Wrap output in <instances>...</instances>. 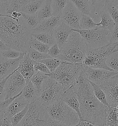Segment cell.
Wrapping results in <instances>:
<instances>
[{
    "label": "cell",
    "mask_w": 118,
    "mask_h": 126,
    "mask_svg": "<svg viewBox=\"0 0 118 126\" xmlns=\"http://www.w3.org/2000/svg\"><path fill=\"white\" fill-rule=\"evenodd\" d=\"M73 88L78 98L82 121H88L97 126H104L108 108L96 98L85 67Z\"/></svg>",
    "instance_id": "6da1fadb"
},
{
    "label": "cell",
    "mask_w": 118,
    "mask_h": 126,
    "mask_svg": "<svg viewBox=\"0 0 118 126\" xmlns=\"http://www.w3.org/2000/svg\"><path fill=\"white\" fill-rule=\"evenodd\" d=\"M32 35L22 17L17 21L11 15L0 16V39L8 48L26 53Z\"/></svg>",
    "instance_id": "7a4b0ae2"
},
{
    "label": "cell",
    "mask_w": 118,
    "mask_h": 126,
    "mask_svg": "<svg viewBox=\"0 0 118 126\" xmlns=\"http://www.w3.org/2000/svg\"><path fill=\"white\" fill-rule=\"evenodd\" d=\"M88 50L84 40L77 32L73 31L57 59L72 63H82Z\"/></svg>",
    "instance_id": "3957f363"
},
{
    "label": "cell",
    "mask_w": 118,
    "mask_h": 126,
    "mask_svg": "<svg viewBox=\"0 0 118 126\" xmlns=\"http://www.w3.org/2000/svg\"><path fill=\"white\" fill-rule=\"evenodd\" d=\"M84 68L82 63L62 62L55 71L46 75L58 82L62 86L65 92L73 87Z\"/></svg>",
    "instance_id": "277c9868"
},
{
    "label": "cell",
    "mask_w": 118,
    "mask_h": 126,
    "mask_svg": "<svg viewBox=\"0 0 118 126\" xmlns=\"http://www.w3.org/2000/svg\"><path fill=\"white\" fill-rule=\"evenodd\" d=\"M49 118L70 126H75L80 120L77 113L62 100L59 99L47 107Z\"/></svg>",
    "instance_id": "5b68a950"
},
{
    "label": "cell",
    "mask_w": 118,
    "mask_h": 126,
    "mask_svg": "<svg viewBox=\"0 0 118 126\" xmlns=\"http://www.w3.org/2000/svg\"><path fill=\"white\" fill-rule=\"evenodd\" d=\"M49 118L47 107L37 100L30 104L25 116L16 126H47Z\"/></svg>",
    "instance_id": "8992f818"
},
{
    "label": "cell",
    "mask_w": 118,
    "mask_h": 126,
    "mask_svg": "<svg viewBox=\"0 0 118 126\" xmlns=\"http://www.w3.org/2000/svg\"><path fill=\"white\" fill-rule=\"evenodd\" d=\"M73 31L80 34L86 44L88 50L98 48L110 43V32L98 27L89 30Z\"/></svg>",
    "instance_id": "52a82bcc"
},
{
    "label": "cell",
    "mask_w": 118,
    "mask_h": 126,
    "mask_svg": "<svg viewBox=\"0 0 118 126\" xmlns=\"http://www.w3.org/2000/svg\"><path fill=\"white\" fill-rule=\"evenodd\" d=\"M64 92L62 86L55 79L49 77L40 91L38 100L46 107L57 100L60 99Z\"/></svg>",
    "instance_id": "ba28073f"
},
{
    "label": "cell",
    "mask_w": 118,
    "mask_h": 126,
    "mask_svg": "<svg viewBox=\"0 0 118 126\" xmlns=\"http://www.w3.org/2000/svg\"><path fill=\"white\" fill-rule=\"evenodd\" d=\"M26 81L18 71V67L11 74L5 84L6 100L18 95L26 86Z\"/></svg>",
    "instance_id": "9c48e42d"
},
{
    "label": "cell",
    "mask_w": 118,
    "mask_h": 126,
    "mask_svg": "<svg viewBox=\"0 0 118 126\" xmlns=\"http://www.w3.org/2000/svg\"><path fill=\"white\" fill-rule=\"evenodd\" d=\"M82 14L69 0L61 16L63 22L73 30L81 29L80 20Z\"/></svg>",
    "instance_id": "30bf717a"
},
{
    "label": "cell",
    "mask_w": 118,
    "mask_h": 126,
    "mask_svg": "<svg viewBox=\"0 0 118 126\" xmlns=\"http://www.w3.org/2000/svg\"><path fill=\"white\" fill-rule=\"evenodd\" d=\"M90 82L101 85L113 77L117 73L105 69L93 68L84 66Z\"/></svg>",
    "instance_id": "8fae6325"
},
{
    "label": "cell",
    "mask_w": 118,
    "mask_h": 126,
    "mask_svg": "<svg viewBox=\"0 0 118 126\" xmlns=\"http://www.w3.org/2000/svg\"><path fill=\"white\" fill-rule=\"evenodd\" d=\"M100 86L105 93L110 107L118 106V79L112 77Z\"/></svg>",
    "instance_id": "7c38bea8"
},
{
    "label": "cell",
    "mask_w": 118,
    "mask_h": 126,
    "mask_svg": "<svg viewBox=\"0 0 118 126\" xmlns=\"http://www.w3.org/2000/svg\"><path fill=\"white\" fill-rule=\"evenodd\" d=\"M73 30L65 23L62 22L53 32L56 43L62 50L66 44Z\"/></svg>",
    "instance_id": "4fadbf2b"
},
{
    "label": "cell",
    "mask_w": 118,
    "mask_h": 126,
    "mask_svg": "<svg viewBox=\"0 0 118 126\" xmlns=\"http://www.w3.org/2000/svg\"><path fill=\"white\" fill-rule=\"evenodd\" d=\"M62 22L61 16H54L41 21L37 27L31 31L32 33H53V31Z\"/></svg>",
    "instance_id": "5bb4252c"
},
{
    "label": "cell",
    "mask_w": 118,
    "mask_h": 126,
    "mask_svg": "<svg viewBox=\"0 0 118 126\" xmlns=\"http://www.w3.org/2000/svg\"><path fill=\"white\" fill-rule=\"evenodd\" d=\"M25 53L18 58L8 59L0 56V79H3L18 67Z\"/></svg>",
    "instance_id": "9a60e30c"
},
{
    "label": "cell",
    "mask_w": 118,
    "mask_h": 126,
    "mask_svg": "<svg viewBox=\"0 0 118 126\" xmlns=\"http://www.w3.org/2000/svg\"><path fill=\"white\" fill-rule=\"evenodd\" d=\"M18 71L26 79V82L30 80L36 73L34 69V61L30 58L27 53L24 54L20 62Z\"/></svg>",
    "instance_id": "2e32d148"
},
{
    "label": "cell",
    "mask_w": 118,
    "mask_h": 126,
    "mask_svg": "<svg viewBox=\"0 0 118 126\" xmlns=\"http://www.w3.org/2000/svg\"><path fill=\"white\" fill-rule=\"evenodd\" d=\"M60 100L71 108L77 113L80 121H82L81 113L80 112V104L77 95L74 91L73 87L65 91L61 96Z\"/></svg>",
    "instance_id": "e0dca14e"
},
{
    "label": "cell",
    "mask_w": 118,
    "mask_h": 126,
    "mask_svg": "<svg viewBox=\"0 0 118 126\" xmlns=\"http://www.w3.org/2000/svg\"><path fill=\"white\" fill-rule=\"evenodd\" d=\"M29 104L21 94L9 104L5 111L4 115L10 119L13 116L22 111Z\"/></svg>",
    "instance_id": "ac0fdd59"
},
{
    "label": "cell",
    "mask_w": 118,
    "mask_h": 126,
    "mask_svg": "<svg viewBox=\"0 0 118 126\" xmlns=\"http://www.w3.org/2000/svg\"><path fill=\"white\" fill-rule=\"evenodd\" d=\"M82 15H87L92 19L95 16V7L88 0H69Z\"/></svg>",
    "instance_id": "d6986e66"
},
{
    "label": "cell",
    "mask_w": 118,
    "mask_h": 126,
    "mask_svg": "<svg viewBox=\"0 0 118 126\" xmlns=\"http://www.w3.org/2000/svg\"><path fill=\"white\" fill-rule=\"evenodd\" d=\"M21 96L30 104L38 100L40 96V91L33 85L30 80L26 82L22 90Z\"/></svg>",
    "instance_id": "ffe728a7"
},
{
    "label": "cell",
    "mask_w": 118,
    "mask_h": 126,
    "mask_svg": "<svg viewBox=\"0 0 118 126\" xmlns=\"http://www.w3.org/2000/svg\"><path fill=\"white\" fill-rule=\"evenodd\" d=\"M40 22L53 16L52 0H45L44 3L36 14Z\"/></svg>",
    "instance_id": "44dd1931"
},
{
    "label": "cell",
    "mask_w": 118,
    "mask_h": 126,
    "mask_svg": "<svg viewBox=\"0 0 118 126\" xmlns=\"http://www.w3.org/2000/svg\"><path fill=\"white\" fill-rule=\"evenodd\" d=\"M100 17L101 18V21L97 23L98 27L110 32L113 30L116 24L110 16L104 10L101 12Z\"/></svg>",
    "instance_id": "7402d4cb"
},
{
    "label": "cell",
    "mask_w": 118,
    "mask_h": 126,
    "mask_svg": "<svg viewBox=\"0 0 118 126\" xmlns=\"http://www.w3.org/2000/svg\"><path fill=\"white\" fill-rule=\"evenodd\" d=\"M45 0H36L30 2L23 7L18 12L30 15H35L44 3Z\"/></svg>",
    "instance_id": "603a6c76"
},
{
    "label": "cell",
    "mask_w": 118,
    "mask_h": 126,
    "mask_svg": "<svg viewBox=\"0 0 118 126\" xmlns=\"http://www.w3.org/2000/svg\"><path fill=\"white\" fill-rule=\"evenodd\" d=\"M48 78L49 76L46 74L37 72L32 76L30 81L37 90L41 91Z\"/></svg>",
    "instance_id": "cb8c5ba5"
},
{
    "label": "cell",
    "mask_w": 118,
    "mask_h": 126,
    "mask_svg": "<svg viewBox=\"0 0 118 126\" xmlns=\"http://www.w3.org/2000/svg\"><path fill=\"white\" fill-rule=\"evenodd\" d=\"M32 36L37 40L45 45H47L49 47L56 43L55 38L52 33H38L32 34Z\"/></svg>",
    "instance_id": "d4e9b609"
},
{
    "label": "cell",
    "mask_w": 118,
    "mask_h": 126,
    "mask_svg": "<svg viewBox=\"0 0 118 126\" xmlns=\"http://www.w3.org/2000/svg\"><path fill=\"white\" fill-rule=\"evenodd\" d=\"M104 11L110 15L116 25L118 26V9L110 0H106L104 4Z\"/></svg>",
    "instance_id": "484cf974"
},
{
    "label": "cell",
    "mask_w": 118,
    "mask_h": 126,
    "mask_svg": "<svg viewBox=\"0 0 118 126\" xmlns=\"http://www.w3.org/2000/svg\"><path fill=\"white\" fill-rule=\"evenodd\" d=\"M104 126H118V114L116 107L108 109Z\"/></svg>",
    "instance_id": "4316f807"
},
{
    "label": "cell",
    "mask_w": 118,
    "mask_h": 126,
    "mask_svg": "<svg viewBox=\"0 0 118 126\" xmlns=\"http://www.w3.org/2000/svg\"><path fill=\"white\" fill-rule=\"evenodd\" d=\"M90 82V81H89ZM91 85H92L93 89V92L94 93L95 96L96 98L98 99L100 103L103 104L104 105L107 106V107L109 108L110 106L108 103L107 100V97L104 92L100 86L96 84H94L91 82H90Z\"/></svg>",
    "instance_id": "83f0119b"
},
{
    "label": "cell",
    "mask_w": 118,
    "mask_h": 126,
    "mask_svg": "<svg viewBox=\"0 0 118 126\" xmlns=\"http://www.w3.org/2000/svg\"><path fill=\"white\" fill-rule=\"evenodd\" d=\"M21 14L22 17L26 23V26L31 31L35 29L40 22L36 15H30L23 13H21Z\"/></svg>",
    "instance_id": "f1b7e54d"
},
{
    "label": "cell",
    "mask_w": 118,
    "mask_h": 126,
    "mask_svg": "<svg viewBox=\"0 0 118 126\" xmlns=\"http://www.w3.org/2000/svg\"><path fill=\"white\" fill-rule=\"evenodd\" d=\"M68 0H52L54 16H61Z\"/></svg>",
    "instance_id": "f546056e"
},
{
    "label": "cell",
    "mask_w": 118,
    "mask_h": 126,
    "mask_svg": "<svg viewBox=\"0 0 118 126\" xmlns=\"http://www.w3.org/2000/svg\"><path fill=\"white\" fill-rule=\"evenodd\" d=\"M29 47L39 52L47 54L49 48V47L47 45H45L37 40L32 36L30 37L29 41Z\"/></svg>",
    "instance_id": "4dcf8cb0"
},
{
    "label": "cell",
    "mask_w": 118,
    "mask_h": 126,
    "mask_svg": "<svg viewBox=\"0 0 118 126\" xmlns=\"http://www.w3.org/2000/svg\"><path fill=\"white\" fill-rule=\"evenodd\" d=\"M79 25L81 29L83 30H89L97 27V23L94 22L92 18L84 15H82Z\"/></svg>",
    "instance_id": "1f68e13d"
},
{
    "label": "cell",
    "mask_w": 118,
    "mask_h": 126,
    "mask_svg": "<svg viewBox=\"0 0 118 126\" xmlns=\"http://www.w3.org/2000/svg\"><path fill=\"white\" fill-rule=\"evenodd\" d=\"M36 0H11L10 5L7 12V15H11L14 11H18L20 9L30 2Z\"/></svg>",
    "instance_id": "d6a6232c"
},
{
    "label": "cell",
    "mask_w": 118,
    "mask_h": 126,
    "mask_svg": "<svg viewBox=\"0 0 118 126\" xmlns=\"http://www.w3.org/2000/svg\"><path fill=\"white\" fill-rule=\"evenodd\" d=\"M26 53L34 61L40 62L44 60L51 57L47 53L39 52L29 47Z\"/></svg>",
    "instance_id": "836d02e7"
},
{
    "label": "cell",
    "mask_w": 118,
    "mask_h": 126,
    "mask_svg": "<svg viewBox=\"0 0 118 126\" xmlns=\"http://www.w3.org/2000/svg\"><path fill=\"white\" fill-rule=\"evenodd\" d=\"M40 62L44 64L48 67L50 73L54 72L62 63V61L57 58L50 57L41 61Z\"/></svg>",
    "instance_id": "e575fe53"
},
{
    "label": "cell",
    "mask_w": 118,
    "mask_h": 126,
    "mask_svg": "<svg viewBox=\"0 0 118 126\" xmlns=\"http://www.w3.org/2000/svg\"><path fill=\"white\" fill-rule=\"evenodd\" d=\"M106 64L112 70L118 73V51L112 54L107 58Z\"/></svg>",
    "instance_id": "d590c367"
},
{
    "label": "cell",
    "mask_w": 118,
    "mask_h": 126,
    "mask_svg": "<svg viewBox=\"0 0 118 126\" xmlns=\"http://www.w3.org/2000/svg\"><path fill=\"white\" fill-rule=\"evenodd\" d=\"M24 53L14 49L9 48L7 50L0 52V56L8 59H15L19 58Z\"/></svg>",
    "instance_id": "8d00e7d4"
},
{
    "label": "cell",
    "mask_w": 118,
    "mask_h": 126,
    "mask_svg": "<svg viewBox=\"0 0 118 126\" xmlns=\"http://www.w3.org/2000/svg\"><path fill=\"white\" fill-rule=\"evenodd\" d=\"M29 105L27 106L23 110H22V111L15 115L10 119L11 122L13 126H16L17 125H18V123L22 121L23 119L24 118L29 109Z\"/></svg>",
    "instance_id": "74e56055"
},
{
    "label": "cell",
    "mask_w": 118,
    "mask_h": 126,
    "mask_svg": "<svg viewBox=\"0 0 118 126\" xmlns=\"http://www.w3.org/2000/svg\"><path fill=\"white\" fill-rule=\"evenodd\" d=\"M21 93H22V92L16 96L10 98H9L7 100L0 102V119L3 116L5 111L6 108L7 107V106L9 105V104H10L15 98L20 96L21 94Z\"/></svg>",
    "instance_id": "f35d334b"
},
{
    "label": "cell",
    "mask_w": 118,
    "mask_h": 126,
    "mask_svg": "<svg viewBox=\"0 0 118 126\" xmlns=\"http://www.w3.org/2000/svg\"><path fill=\"white\" fill-rule=\"evenodd\" d=\"M34 69L36 72H40L46 74L50 73V72L48 69V67L44 63L37 61H34Z\"/></svg>",
    "instance_id": "ab89813d"
},
{
    "label": "cell",
    "mask_w": 118,
    "mask_h": 126,
    "mask_svg": "<svg viewBox=\"0 0 118 126\" xmlns=\"http://www.w3.org/2000/svg\"><path fill=\"white\" fill-rule=\"evenodd\" d=\"M61 52V50L59 48L58 45L55 43L49 47L47 54L51 57L57 58L60 54Z\"/></svg>",
    "instance_id": "60d3db41"
},
{
    "label": "cell",
    "mask_w": 118,
    "mask_h": 126,
    "mask_svg": "<svg viewBox=\"0 0 118 126\" xmlns=\"http://www.w3.org/2000/svg\"><path fill=\"white\" fill-rule=\"evenodd\" d=\"M11 0H0V14L7 15Z\"/></svg>",
    "instance_id": "b9f144b4"
},
{
    "label": "cell",
    "mask_w": 118,
    "mask_h": 126,
    "mask_svg": "<svg viewBox=\"0 0 118 126\" xmlns=\"http://www.w3.org/2000/svg\"><path fill=\"white\" fill-rule=\"evenodd\" d=\"M11 74L0 81V102L6 100V93L5 92V84L8 78L11 75Z\"/></svg>",
    "instance_id": "7bdbcfd3"
},
{
    "label": "cell",
    "mask_w": 118,
    "mask_h": 126,
    "mask_svg": "<svg viewBox=\"0 0 118 126\" xmlns=\"http://www.w3.org/2000/svg\"><path fill=\"white\" fill-rule=\"evenodd\" d=\"M118 42V26L115 25V26L111 31L110 33V43H113Z\"/></svg>",
    "instance_id": "ee69618b"
},
{
    "label": "cell",
    "mask_w": 118,
    "mask_h": 126,
    "mask_svg": "<svg viewBox=\"0 0 118 126\" xmlns=\"http://www.w3.org/2000/svg\"><path fill=\"white\" fill-rule=\"evenodd\" d=\"M47 126H73L66 125L58 121L49 118L47 123Z\"/></svg>",
    "instance_id": "f6af8a7d"
},
{
    "label": "cell",
    "mask_w": 118,
    "mask_h": 126,
    "mask_svg": "<svg viewBox=\"0 0 118 126\" xmlns=\"http://www.w3.org/2000/svg\"><path fill=\"white\" fill-rule=\"evenodd\" d=\"M0 126H13L10 119L4 115L0 119Z\"/></svg>",
    "instance_id": "bcb514c9"
},
{
    "label": "cell",
    "mask_w": 118,
    "mask_h": 126,
    "mask_svg": "<svg viewBox=\"0 0 118 126\" xmlns=\"http://www.w3.org/2000/svg\"><path fill=\"white\" fill-rule=\"evenodd\" d=\"M12 19H15V20L18 21L20 18L22 17V14L21 12L18 11L13 12L11 14Z\"/></svg>",
    "instance_id": "7dc6e473"
},
{
    "label": "cell",
    "mask_w": 118,
    "mask_h": 126,
    "mask_svg": "<svg viewBox=\"0 0 118 126\" xmlns=\"http://www.w3.org/2000/svg\"><path fill=\"white\" fill-rule=\"evenodd\" d=\"M74 126H98L86 121H80L76 125Z\"/></svg>",
    "instance_id": "c3c4849f"
},
{
    "label": "cell",
    "mask_w": 118,
    "mask_h": 126,
    "mask_svg": "<svg viewBox=\"0 0 118 126\" xmlns=\"http://www.w3.org/2000/svg\"><path fill=\"white\" fill-rule=\"evenodd\" d=\"M8 49H9V48L7 47V46L0 39V51L2 52L7 50Z\"/></svg>",
    "instance_id": "681fc988"
},
{
    "label": "cell",
    "mask_w": 118,
    "mask_h": 126,
    "mask_svg": "<svg viewBox=\"0 0 118 126\" xmlns=\"http://www.w3.org/2000/svg\"><path fill=\"white\" fill-rule=\"evenodd\" d=\"M88 0L92 5H94L96 3L100 2L102 0Z\"/></svg>",
    "instance_id": "f907efd6"
},
{
    "label": "cell",
    "mask_w": 118,
    "mask_h": 126,
    "mask_svg": "<svg viewBox=\"0 0 118 126\" xmlns=\"http://www.w3.org/2000/svg\"><path fill=\"white\" fill-rule=\"evenodd\" d=\"M113 77L118 79V73H117V74H116L115 75H114V76Z\"/></svg>",
    "instance_id": "816d5d0a"
},
{
    "label": "cell",
    "mask_w": 118,
    "mask_h": 126,
    "mask_svg": "<svg viewBox=\"0 0 118 126\" xmlns=\"http://www.w3.org/2000/svg\"><path fill=\"white\" fill-rule=\"evenodd\" d=\"M116 112L117 113V114H118V106H117V107H116Z\"/></svg>",
    "instance_id": "f5cc1de1"
},
{
    "label": "cell",
    "mask_w": 118,
    "mask_h": 126,
    "mask_svg": "<svg viewBox=\"0 0 118 126\" xmlns=\"http://www.w3.org/2000/svg\"><path fill=\"white\" fill-rule=\"evenodd\" d=\"M2 79H0V81H1Z\"/></svg>",
    "instance_id": "db71d44e"
},
{
    "label": "cell",
    "mask_w": 118,
    "mask_h": 126,
    "mask_svg": "<svg viewBox=\"0 0 118 126\" xmlns=\"http://www.w3.org/2000/svg\"><path fill=\"white\" fill-rule=\"evenodd\" d=\"M117 7V8H118V6H117V7Z\"/></svg>",
    "instance_id": "11a10c76"
},
{
    "label": "cell",
    "mask_w": 118,
    "mask_h": 126,
    "mask_svg": "<svg viewBox=\"0 0 118 126\" xmlns=\"http://www.w3.org/2000/svg\"></svg>",
    "instance_id": "9f6ffc18"
}]
</instances>
